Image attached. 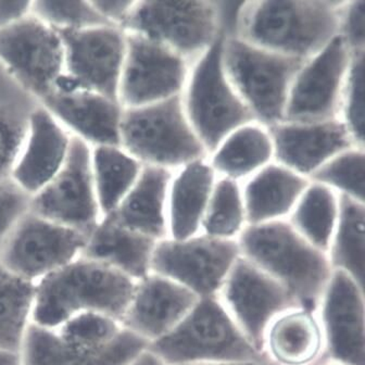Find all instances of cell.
I'll use <instances>...</instances> for the list:
<instances>
[{
  "label": "cell",
  "instance_id": "cell-1",
  "mask_svg": "<svg viewBox=\"0 0 365 365\" xmlns=\"http://www.w3.org/2000/svg\"><path fill=\"white\" fill-rule=\"evenodd\" d=\"M137 282L81 256L35 284L32 323L56 329L82 313H99L121 322Z\"/></svg>",
  "mask_w": 365,
  "mask_h": 365
},
{
  "label": "cell",
  "instance_id": "cell-2",
  "mask_svg": "<svg viewBox=\"0 0 365 365\" xmlns=\"http://www.w3.org/2000/svg\"><path fill=\"white\" fill-rule=\"evenodd\" d=\"M342 5L338 1L246 3L236 37L307 61L337 36Z\"/></svg>",
  "mask_w": 365,
  "mask_h": 365
},
{
  "label": "cell",
  "instance_id": "cell-3",
  "mask_svg": "<svg viewBox=\"0 0 365 365\" xmlns=\"http://www.w3.org/2000/svg\"><path fill=\"white\" fill-rule=\"evenodd\" d=\"M237 242L242 258L277 279L302 306L317 309L333 269L327 255L288 220L247 225Z\"/></svg>",
  "mask_w": 365,
  "mask_h": 365
},
{
  "label": "cell",
  "instance_id": "cell-4",
  "mask_svg": "<svg viewBox=\"0 0 365 365\" xmlns=\"http://www.w3.org/2000/svg\"><path fill=\"white\" fill-rule=\"evenodd\" d=\"M148 349L168 365L258 362L262 358L217 297L200 298L170 333L151 342Z\"/></svg>",
  "mask_w": 365,
  "mask_h": 365
},
{
  "label": "cell",
  "instance_id": "cell-5",
  "mask_svg": "<svg viewBox=\"0 0 365 365\" xmlns=\"http://www.w3.org/2000/svg\"><path fill=\"white\" fill-rule=\"evenodd\" d=\"M120 146L143 165L171 171L208 155L188 121L182 95L124 109Z\"/></svg>",
  "mask_w": 365,
  "mask_h": 365
},
{
  "label": "cell",
  "instance_id": "cell-6",
  "mask_svg": "<svg viewBox=\"0 0 365 365\" xmlns=\"http://www.w3.org/2000/svg\"><path fill=\"white\" fill-rule=\"evenodd\" d=\"M304 62L238 37L224 38L223 66L228 81L256 121L267 128L284 121L290 87Z\"/></svg>",
  "mask_w": 365,
  "mask_h": 365
},
{
  "label": "cell",
  "instance_id": "cell-7",
  "mask_svg": "<svg viewBox=\"0 0 365 365\" xmlns=\"http://www.w3.org/2000/svg\"><path fill=\"white\" fill-rule=\"evenodd\" d=\"M223 43L224 37L217 39L192 64L182 94L188 121L208 155L232 132L257 122L226 76Z\"/></svg>",
  "mask_w": 365,
  "mask_h": 365
},
{
  "label": "cell",
  "instance_id": "cell-8",
  "mask_svg": "<svg viewBox=\"0 0 365 365\" xmlns=\"http://www.w3.org/2000/svg\"><path fill=\"white\" fill-rule=\"evenodd\" d=\"M121 29L194 63L223 37L217 1H135Z\"/></svg>",
  "mask_w": 365,
  "mask_h": 365
},
{
  "label": "cell",
  "instance_id": "cell-9",
  "mask_svg": "<svg viewBox=\"0 0 365 365\" xmlns=\"http://www.w3.org/2000/svg\"><path fill=\"white\" fill-rule=\"evenodd\" d=\"M86 238L29 211L0 251V265L35 285L80 258Z\"/></svg>",
  "mask_w": 365,
  "mask_h": 365
},
{
  "label": "cell",
  "instance_id": "cell-10",
  "mask_svg": "<svg viewBox=\"0 0 365 365\" xmlns=\"http://www.w3.org/2000/svg\"><path fill=\"white\" fill-rule=\"evenodd\" d=\"M240 258L237 240L199 235L184 240H160L151 258L150 273L172 279L199 298L217 297Z\"/></svg>",
  "mask_w": 365,
  "mask_h": 365
},
{
  "label": "cell",
  "instance_id": "cell-11",
  "mask_svg": "<svg viewBox=\"0 0 365 365\" xmlns=\"http://www.w3.org/2000/svg\"><path fill=\"white\" fill-rule=\"evenodd\" d=\"M0 64L23 88L43 101L63 74L61 34L31 14L0 30Z\"/></svg>",
  "mask_w": 365,
  "mask_h": 365
},
{
  "label": "cell",
  "instance_id": "cell-12",
  "mask_svg": "<svg viewBox=\"0 0 365 365\" xmlns=\"http://www.w3.org/2000/svg\"><path fill=\"white\" fill-rule=\"evenodd\" d=\"M91 147L73 137L59 173L34 196L30 211L53 223L88 235L103 220L91 175Z\"/></svg>",
  "mask_w": 365,
  "mask_h": 365
},
{
  "label": "cell",
  "instance_id": "cell-13",
  "mask_svg": "<svg viewBox=\"0 0 365 365\" xmlns=\"http://www.w3.org/2000/svg\"><path fill=\"white\" fill-rule=\"evenodd\" d=\"M354 53L341 36L304 62L290 87L284 121L315 123L338 119L340 97Z\"/></svg>",
  "mask_w": 365,
  "mask_h": 365
},
{
  "label": "cell",
  "instance_id": "cell-14",
  "mask_svg": "<svg viewBox=\"0 0 365 365\" xmlns=\"http://www.w3.org/2000/svg\"><path fill=\"white\" fill-rule=\"evenodd\" d=\"M126 36L120 105L124 109L143 107L182 95L190 76V62L161 43L137 35Z\"/></svg>",
  "mask_w": 365,
  "mask_h": 365
},
{
  "label": "cell",
  "instance_id": "cell-15",
  "mask_svg": "<svg viewBox=\"0 0 365 365\" xmlns=\"http://www.w3.org/2000/svg\"><path fill=\"white\" fill-rule=\"evenodd\" d=\"M60 34L64 46V76L78 89L119 101L126 33L119 26L107 24Z\"/></svg>",
  "mask_w": 365,
  "mask_h": 365
},
{
  "label": "cell",
  "instance_id": "cell-16",
  "mask_svg": "<svg viewBox=\"0 0 365 365\" xmlns=\"http://www.w3.org/2000/svg\"><path fill=\"white\" fill-rule=\"evenodd\" d=\"M217 297L259 351L272 319L286 309L302 306L281 283L242 256Z\"/></svg>",
  "mask_w": 365,
  "mask_h": 365
},
{
  "label": "cell",
  "instance_id": "cell-17",
  "mask_svg": "<svg viewBox=\"0 0 365 365\" xmlns=\"http://www.w3.org/2000/svg\"><path fill=\"white\" fill-rule=\"evenodd\" d=\"M364 309V287L348 274L333 271L317 306L327 360L365 365Z\"/></svg>",
  "mask_w": 365,
  "mask_h": 365
},
{
  "label": "cell",
  "instance_id": "cell-18",
  "mask_svg": "<svg viewBox=\"0 0 365 365\" xmlns=\"http://www.w3.org/2000/svg\"><path fill=\"white\" fill-rule=\"evenodd\" d=\"M73 136L45 107L28 117L26 135L10 174V182L29 197L41 192L63 167Z\"/></svg>",
  "mask_w": 365,
  "mask_h": 365
},
{
  "label": "cell",
  "instance_id": "cell-19",
  "mask_svg": "<svg viewBox=\"0 0 365 365\" xmlns=\"http://www.w3.org/2000/svg\"><path fill=\"white\" fill-rule=\"evenodd\" d=\"M275 163L310 178L342 151L358 147L339 119L315 123H282L269 126Z\"/></svg>",
  "mask_w": 365,
  "mask_h": 365
},
{
  "label": "cell",
  "instance_id": "cell-20",
  "mask_svg": "<svg viewBox=\"0 0 365 365\" xmlns=\"http://www.w3.org/2000/svg\"><path fill=\"white\" fill-rule=\"evenodd\" d=\"M199 299L172 279L149 273L137 282L121 324L150 345L170 333Z\"/></svg>",
  "mask_w": 365,
  "mask_h": 365
},
{
  "label": "cell",
  "instance_id": "cell-21",
  "mask_svg": "<svg viewBox=\"0 0 365 365\" xmlns=\"http://www.w3.org/2000/svg\"><path fill=\"white\" fill-rule=\"evenodd\" d=\"M148 348L146 340L125 327L105 347L86 348L68 344L53 329L32 323L21 358L22 365H130Z\"/></svg>",
  "mask_w": 365,
  "mask_h": 365
},
{
  "label": "cell",
  "instance_id": "cell-22",
  "mask_svg": "<svg viewBox=\"0 0 365 365\" xmlns=\"http://www.w3.org/2000/svg\"><path fill=\"white\" fill-rule=\"evenodd\" d=\"M41 103L72 136L89 146H120L124 109L119 101L78 89L53 91Z\"/></svg>",
  "mask_w": 365,
  "mask_h": 365
},
{
  "label": "cell",
  "instance_id": "cell-23",
  "mask_svg": "<svg viewBox=\"0 0 365 365\" xmlns=\"http://www.w3.org/2000/svg\"><path fill=\"white\" fill-rule=\"evenodd\" d=\"M260 352L273 364H321L327 345L317 309L294 306L277 314L263 333Z\"/></svg>",
  "mask_w": 365,
  "mask_h": 365
},
{
  "label": "cell",
  "instance_id": "cell-24",
  "mask_svg": "<svg viewBox=\"0 0 365 365\" xmlns=\"http://www.w3.org/2000/svg\"><path fill=\"white\" fill-rule=\"evenodd\" d=\"M173 174L171 170L144 165L117 210L106 217L155 242L169 238L168 196Z\"/></svg>",
  "mask_w": 365,
  "mask_h": 365
},
{
  "label": "cell",
  "instance_id": "cell-25",
  "mask_svg": "<svg viewBox=\"0 0 365 365\" xmlns=\"http://www.w3.org/2000/svg\"><path fill=\"white\" fill-rule=\"evenodd\" d=\"M217 174L208 160L201 159L176 170L168 196L169 238L188 240L201 234Z\"/></svg>",
  "mask_w": 365,
  "mask_h": 365
},
{
  "label": "cell",
  "instance_id": "cell-26",
  "mask_svg": "<svg viewBox=\"0 0 365 365\" xmlns=\"http://www.w3.org/2000/svg\"><path fill=\"white\" fill-rule=\"evenodd\" d=\"M310 182L275 161L247 178L242 190L248 225L287 220Z\"/></svg>",
  "mask_w": 365,
  "mask_h": 365
},
{
  "label": "cell",
  "instance_id": "cell-27",
  "mask_svg": "<svg viewBox=\"0 0 365 365\" xmlns=\"http://www.w3.org/2000/svg\"><path fill=\"white\" fill-rule=\"evenodd\" d=\"M157 242L103 217L87 235L82 257L138 282L150 273Z\"/></svg>",
  "mask_w": 365,
  "mask_h": 365
},
{
  "label": "cell",
  "instance_id": "cell-28",
  "mask_svg": "<svg viewBox=\"0 0 365 365\" xmlns=\"http://www.w3.org/2000/svg\"><path fill=\"white\" fill-rule=\"evenodd\" d=\"M209 155V163L217 176L240 182L275 161L271 133L258 122L232 132Z\"/></svg>",
  "mask_w": 365,
  "mask_h": 365
},
{
  "label": "cell",
  "instance_id": "cell-29",
  "mask_svg": "<svg viewBox=\"0 0 365 365\" xmlns=\"http://www.w3.org/2000/svg\"><path fill=\"white\" fill-rule=\"evenodd\" d=\"M91 175L101 217L117 210L144 165L121 146L91 147Z\"/></svg>",
  "mask_w": 365,
  "mask_h": 365
},
{
  "label": "cell",
  "instance_id": "cell-30",
  "mask_svg": "<svg viewBox=\"0 0 365 365\" xmlns=\"http://www.w3.org/2000/svg\"><path fill=\"white\" fill-rule=\"evenodd\" d=\"M339 212V195L327 186L311 182L287 220L304 240L327 255Z\"/></svg>",
  "mask_w": 365,
  "mask_h": 365
},
{
  "label": "cell",
  "instance_id": "cell-31",
  "mask_svg": "<svg viewBox=\"0 0 365 365\" xmlns=\"http://www.w3.org/2000/svg\"><path fill=\"white\" fill-rule=\"evenodd\" d=\"M327 257L333 271L348 274L364 287V203L340 196L339 219Z\"/></svg>",
  "mask_w": 365,
  "mask_h": 365
},
{
  "label": "cell",
  "instance_id": "cell-32",
  "mask_svg": "<svg viewBox=\"0 0 365 365\" xmlns=\"http://www.w3.org/2000/svg\"><path fill=\"white\" fill-rule=\"evenodd\" d=\"M34 284L0 265V350L21 354L32 324Z\"/></svg>",
  "mask_w": 365,
  "mask_h": 365
},
{
  "label": "cell",
  "instance_id": "cell-33",
  "mask_svg": "<svg viewBox=\"0 0 365 365\" xmlns=\"http://www.w3.org/2000/svg\"><path fill=\"white\" fill-rule=\"evenodd\" d=\"M248 225L242 184L217 176L209 200L201 234L225 240H237Z\"/></svg>",
  "mask_w": 365,
  "mask_h": 365
},
{
  "label": "cell",
  "instance_id": "cell-34",
  "mask_svg": "<svg viewBox=\"0 0 365 365\" xmlns=\"http://www.w3.org/2000/svg\"><path fill=\"white\" fill-rule=\"evenodd\" d=\"M309 180L327 186L340 196L364 203V148L352 147L342 151L315 171Z\"/></svg>",
  "mask_w": 365,
  "mask_h": 365
},
{
  "label": "cell",
  "instance_id": "cell-35",
  "mask_svg": "<svg viewBox=\"0 0 365 365\" xmlns=\"http://www.w3.org/2000/svg\"><path fill=\"white\" fill-rule=\"evenodd\" d=\"M123 329L121 322L113 317L99 313H82L51 329L68 344L101 348L115 339Z\"/></svg>",
  "mask_w": 365,
  "mask_h": 365
},
{
  "label": "cell",
  "instance_id": "cell-36",
  "mask_svg": "<svg viewBox=\"0 0 365 365\" xmlns=\"http://www.w3.org/2000/svg\"><path fill=\"white\" fill-rule=\"evenodd\" d=\"M338 119L345 124L356 146L364 148V53L352 55L340 97Z\"/></svg>",
  "mask_w": 365,
  "mask_h": 365
},
{
  "label": "cell",
  "instance_id": "cell-37",
  "mask_svg": "<svg viewBox=\"0 0 365 365\" xmlns=\"http://www.w3.org/2000/svg\"><path fill=\"white\" fill-rule=\"evenodd\" d=\"M32 14L59 33L108 24L91 1H33Z\"/></svg>",
  "mask_w": 365,
  "mask_h": 365
},
{
  "label": "cell",
  "instance_id": "cell-38",
  "mask_svg": "<svg viewBox=\"0 0 365 365\" xmlns=\"http://www.w3.org/2000/svg\"><path fill=\"white\" fill-rule=\"evenodd\" d=\"M28 117L16 108L0 105V184L10 180L26 135Z\"/></svg>",
  "mask_w": 365,
  "mask_h": 365
},
{
  "label": "cell",
  "instance_id": "cell-39",
  "mask_svg": "<svg viewBox=\"0 0 365 365\" xmlns=\"http://www.w3.org/2000/svg\"><path fill=\"white\" fill-rule=\"evenodd\" d=\"M31 197L14 182L0 184V251L24 215L30 211Z\"/></svg>",
  "mask_w": 365,
  "mask_h": 365
},
{
  "label": "cell",
  "instance_id": "cell-40",
  "mask_svg": "<svg viewBox=\"0 0 365 365\" xmlns=\"http://www.w3.org/2000/svg\"><path fill=\"white\" fill-rule=\"evenodd\" d=\"M339 36L352 53H364L365 3H344L340 11Z\"/></svg>",
  "mask_w": 365,
  "mask_h": 365
},
{
  "label": "cell",
  "instance_id": "cell-41",
  "mask_svg": "<svg viewBox=\"0 0 365 365\" xmlns=\"http://www.w3.org/2000/svg\"><path fill=\"white\" fill-rule=\"evenodd\" d=\"M99 16L110 26L121 28L135 1H91Z\"/></svg>",
  "mask_w": 365,
  "mask_h": 365
},
{
  "label": "cell",
  "instance_id": "cell-42",
  "mask_svg": "<svg viewBox=\"0 0 365 365\" xmlns=\"http://www.w3.org/2000/svg\"><path fill=\"white\" fill-rule=\"evenodd\" d=\"M32 4L33 1H0V30L31 16Z\"/></svg>",
  "mask_w": 365,
  "mask_h": 365
},
{
  "label": "cell",
  "instance_id": "cell-43",
  "mask_svg": "<svg viewBox=\"0 0 365 365\" xmlns=\"http://www.w3.org/2000/svg\"><path fill=\"white\" fill-rule=\"evenodd\" d=\"M130 365H168L161 359L153 354L150 350L145 351L142 356H138Z\"/></svg>",
  "mask_w": 365,
  "mask_h": 365
},
{
  "label": "cell",
  "instance_id": "cell-44",
  "mask_svg": "<svg viewBox=\"0 0 365 365\" xmlns=\"http://www.w3.org/2000/svg\"><path fill=\"white\" fill-rule=\"evenodd\" d=\"M0 365H22L21 354L0 350Z\"/></svg>",
  "mask_w": 365,
  "mask_h": 365
},
{
  "label": "cell",
  "instance_id": "cell-45",
  "mask_svg": "<svg viewBox=\"0 0 365 365\" xmlns=\"http://www.w3.org/2000/svg\"><path fill=\"white\" fill-rule=\"evenodd\" d=\"M259 362V361H258ZM258 362H217V363H201V364L190 365H258Z\"/></svg>",
  "mask_w": 365,
  "mask_h": 365
},
{
  "label": "cell",
  "instance_id": "cell-46",
  "mask_svg": "<svg viewBox=\"0 0 365 365\" xmlns=\"http://www.w3.org/2000/svg\"><path fill=\"white\" fill-rule=\"evenodd\" d=\"M258 365H277L273 364V363L269 362V361L265 360V359L261 358V360L259 361Z\"/></svg>",
  "mask_w": 365,
  "mask_h": 365
},
{
  "label": "cell",
  "instance_id": "cell-47",
  "mask_svg": "<svg viewBox=\"0 0 365 365\" xmlns=\"http://www.w3.org/2000/svg\"><path fill=\"white\" fill-rule=\"evenodd\" d=\"M319 365H342V364H339V363L331 362V361H327V363H324V364H319Z\"/></svg>",
  "mask_w": 365,
  "mask_h": 365
}]
</instances>
